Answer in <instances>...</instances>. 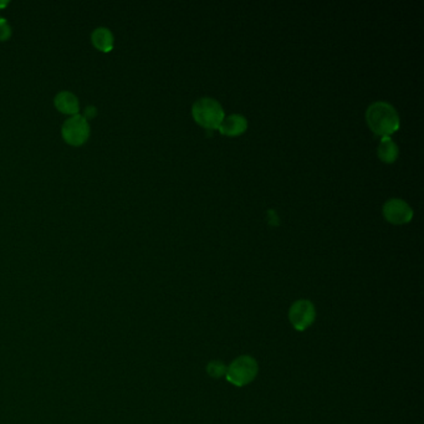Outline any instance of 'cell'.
I'll list each match as a JSON object with an SVG mask.
<instances>
[{"label":"cell","mask_w":424,"mask_h":424,"mask_svg":"<svg viewBox=\"0 0 424 424\" xmlns=\"http://www.w3.org/2000/svg\"><path fill=\"white\" fill-rule=\"evenodd\" d=\"M11 37V27L4 19H0V41H6Z\"/></svg>","instance_id":"12"},{"label":"cell","mask_w":424,"mask_h":424,"mask_svg":"<svg viewBox=\"0 0 424 424\" xmlns=\"http://www.w3.org/2000/svg\"><path fill=\"white\" fill-rule=\"evenodd\" d=\"M207 372L213 378H220V377L226 376V366L221 361H210L208 366H207Z\"/></svg>","instance_id":"11"},{"label":"cell","mask_w":424,"mask_h":424,"mask_svg":"<svg viewBox=\"0 0 424 424\" xmlns=\"http://www.w3.org/2000/svg\"><path fill=\"white\" fill-rule=\"evenodd\" d=\"M91 41L95 48L100 51L108 53L113 49V34L108 27H97L91 34Z\"/></svg>","instance_id":"9"},{"label":"cell","mask_w":424,"mask_h":424,"mask_svg":"<svg viewBox=\"0 0 424 424\" xmlns=\"http://www.w3.org/2000/svg\"><path fill=\"white\" fill-rule=\"evenodd\" d=\"M61 134H63V139L69 145H84L89 140V136H90V124H89V121L82 115L71 116L63 124Z\"/></svg>","instance_id":"4"},{"label":"cell","mask_w":424,"mask_h":424,"mask_svg":"<svg viewBox=\"0 0 424 424\" xmlns=\"http://www.w3.org/2000/svg\"><path fill=\"white\" fill-rule=\"evenodd\" d=\"M398 152H399L398 146L393 142L391 137H388V136L382 137L381 142H380L378 148H377V153H378V157H380L381 161L386 162V163H392V162L397 160Z\"/></svg>","instance_id":"10"},{"label":"cell","mask_w":424,"mask_h":424,"mask_svg":"<svg viewBox=\"0 0 424 424\" xmlns=\"http://www.w3.org/2000/svg\"><path fill=\"white\" fill-rule=\"evenodd\" d=\"M82 116L86 118L87 121H89V120H91V118H94L95 116H96V108H94V106H89V108L85 110V113H84Z\"/></svg>","instance_id":"13"},{"label":"cell","mask_w":424,"mask_h":424,"mask_svg":"<svg viewBox=\"0 0 424 424\" xmlns=\"http://www.w3.org/2000/svg\"><path fill=\"white\" fill-rule=\"evenodd\" d=\"M382 212L385 218L394 224L409 223L413 217V210L411 208V205L401 198L388 199L383 205Z\"/></svg>","instance_id":"6"},{"label":"cell","mask_w":424,"mask_h":424,"mask_svg":"<svg viewBox=\"0 0 424 424\" xmlns=\"http://www.w3.org/2000/svg\"><path fill=\"white\" fill-rule=\"evenodd\" d=\"M247 127L248 121L245 116H243L240 113H231L229 116L223 118L218 129H219L220 134H226V136H238V134H243Z\"/></svg>","instance_id":"7"},{"label":"cell","mask_w":424,"mask_h":424,"mask_svg":"<svg viewBox=\"0 0 424 424\" xmlns=\"http://www.w3.org/2000/svg\"><path fill=\"white\" fill-rule=\"evenodd\" d=\"M259 365L252 356H239L226 367V381L233 386L244 387L258 376Z\"/></svg>","instance_id":"3"},{"label":"cell","mask_w":424,"mask_h":424,"mask_svg":"<svg viewBox=\"0 0 424 424\" xmlns=\"http://www.w3.org/2000/svg\"><path fill=\"white\" fill-rule=\"evenodd\" d=\"M366 120L370 129L382 137L396 132L401 124L397 110L386 101L371 103L366 111Z\"/></svg>","instance_id":"1"},{"label":"cell","mask_w":424,"mask_h":424,"mask_svg":"<svg viewBox=\"0 0 424 424\" xmlns=\"http://www.w3.org/2000/svg\"><path fill=\"white\" fill-rule=\"evenodd\" d=\"M316 319V309L311 301L307 299L297 300L289 310V320L293 328L297 331H305L311 326Z\"/></svg>","instance_id":"5"},{"label":"cell","mask_w":424,"mask_h":424,"mask_svg":"<svg viewBox=\"0 0 424 424\" xmlns=\"http://www.w3.org/2000/svg\"><path fill=\"white\" fill-rule=\"evenodd\" d=\"M55 108L59 110L60 113L65 115H71L75 116L79 115L80 106H79V100L77 97L71 94V92L63 91L59 92L54 100Z\"/></svg>","instance_id":"8"},{"label":"cell","mask_w":424,"mask_h":424,"mask_svg":"<svg viewBox=\"0 0 424 424\" xmlns=\"http://www.w3.org/2000/svg\"><path fill=\"white\" fill-rule=\"evenodd\" d=\"M193 118L205 129L219 127L220 122L226 117L223 106L213 97H200L192 106Z\"/></svg>","instance_id":"2"}]
</instances>
